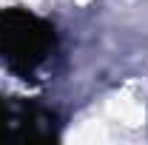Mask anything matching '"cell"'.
Here are the masks:
<instances>
[{"instance_id": "obj_1", "label": "cell", "mask_w": 148, "mask_h": 145, "mask_svg": "<svg viewBox=\"0 0 148 145\" xmlns=\"http://www.w3.org/2000/svg\"><path fill=\"white\" fill-rule=\"evenodd\" d=\"M57 51V31L46 17L29 9H3L0 12V66L20 77L34 80L40 68Z\"/></svg>"}, {"instance_id": "obj_2", "label": "cell", "mask_w": 148, "mask_h": 145, "mask_svg": "<svg viewBox=\"0 0 148 145\" xmlns=\"http://www.w3.org/2000/svg\"><path fill=\"white\" fill-rule=\"evenodd\" d=\"M57 137V117L43 105L26 103V100H6L0 97V142L3 140H54Z\"/></svg>"}]
</instances>
